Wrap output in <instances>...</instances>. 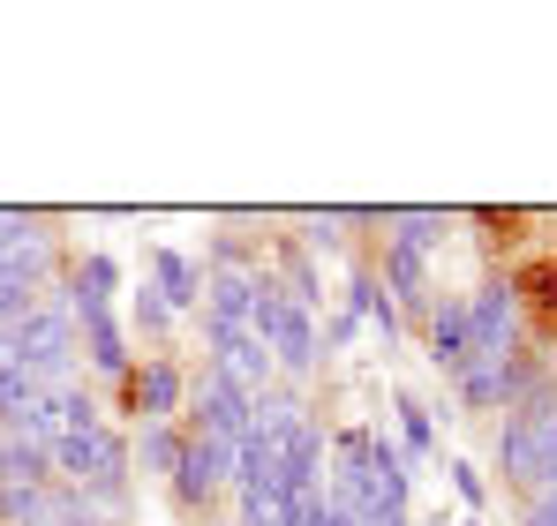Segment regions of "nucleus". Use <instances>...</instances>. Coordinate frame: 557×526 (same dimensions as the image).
Returning a JSON list of instances; mask_svg holds the SVG:
<instances>
[{
  "mask_svg": "<svg viewBox=\"0 0 557 526\" xmlns=\"http://www.w3.org/2000/svg\"><path fill=\"white\" fill-rule=\"evenodd\" d=\"M0 481H53V451L46 443H30L23 429H0Z\"/></svg>",
  "mask_w": 557,
  "mask_h": 526,
  "instance_id": "nucleus-8",
  "label": "nucleus"
},
{
  "mask_svg": "<svg viewBox=\"0 0 557 526\" xmlns=\"http://www.w3.org/2000/svg\"><path fill=\"white\" fill-rule=\"evenodd\" d=\"M249 331L272 347L278 368H309V361H317V324H309V309H301L294 293H278V286H264V293H257Z\"/></svg>",
  "mask_w": 557,
  "mask_h": 526,
  "instance_id": "nucleus-4",
  "label": "nucleus"
},
{
  "mask_svg": "<svg viewBox=\"0 0 557 526\" xmlns=\"http://www.w3.org/2000/svg\"><path fill=\"white\" fill-rule=\"evenodd\" d=\"M53 466L76 481V489H91L98 504H121L128 497V443L113 437L106 422L98 429H76V437L53 443Z\"/></svg>",
  "mask_w": 557,
  "mask_h": 526,
  "instance_id": "nucleus-1",
  "label": "nucleus"
},
{
  "mask_svg": "<svg viewBox=\"0 0 557 526\" xmlns=\"http://www.w3.org/2000/svg\"><path fill=\"white\" fill-rule=\"evenodd\" d=\"M30 309H38V286H30V278H8V271H0V339H8V331H15V324H23Z\"/></svg>",
  "mask_w": 557,
  "mask_h": 526,
  "instance_id": "nucleus-13",
  "label": "nucleus"
},
{
  "mask_svg": "<svg viewBox=\"0 0 557 526\" xmlns=\"http://www.w3.org/2000/svg\"><path fill=\"white\" fill-rule=\"evenodd\" d=\"M0 361H8V347H0Z\"/></svg>",
  "mask_w": 557,
  "mask_h": 526,
  "instance_id": "nucleus-19",
  "label": "nucleus"
},
{
  "mask_svg": "<svg viewBox=\"0 0 557 526\" xmlns=\"http://www.w3.org/2000/svg\"><path fill=\"white\" fill-rule=\"evenodd\" d=\"M144 459L166 466V474H182V437H174L166 422H151V429H144Z\"/></svg>",
  "mask_w": 557,
  "mask_h": 526,
  "instance_id": "nucleus-14",
  "label": "nucleus"
},
{
  "mask_svg": "<svg viewBox=\"0 0 557 526\" xmlns=\"http://www.w3.org/2000/svg\"><path fill=\"white\" fill-rule=\"evenodd\" d=\"M151 271H159V301L166 309H196V293H203V271L174 249H151Z\"/></svg>",
  "mask_w": 557,
  "mask_h": 526,
  "instance_id": "nucleus-9",
  "label": "nucleus"
},
{
  "mask_svg": "<svg viewBox=\"0 0 557 526\" xmlns=\"http://www.w3.org/2000/svg\"><path fill=\"white\" fill-rule=\"evenodd\" d=\"M399 429H407V443H414V451H422V443H430V414H422V406H414V399H407V406H399Z\"/></svg>",
  "mask_w": 557,
  "mask_h": 526,
  "instance_id": "nucleus-16",
  "label": "nucleus"
},
{
  "mask_svg": "<svg viewBox=\"0 0 557 526\" xmlns=\"http://www.w3.org/2000/svg\"><path fill=\"white\" fill-rule=\"evenodd\" d=\"M497 459H505V474H512V481L550 489V481H557V406H550V399L520 406V414L497 429Z\"/></svg>",
  "mask_w": 557,
  "mask_h": 526,
  "instance_id": "nucleus-2",
  "label": "nucleus"
},
{
  "mask_svg": "<svg viewBox=\"0 0 557 526\" xmlns=\"http://www.w3.org/2000/svg\"><path fill=\"white\" fill-rule=\"evenodd\" d=\"M430 339H437V368L453 376L467 353H474V339H467V301H437V316H430Z\"/></svg>",
  "mask_w": 557,
  "mask_h": 526,
  "instance_id": "nucleus-10",
  "label": "nucleus"
},
{
  "mask_svg": "<svg viewBox=\"0 0 557 526\" xmlns=\"http://www.w3.org/2000/svg\"><path fill=\"white\" fill-rule=\"evenodd\" d=\"M211 347H219V376H226V384H242L249 399L264 391V376H272V347H264L257 331H234V324H211Z\"/></svg>",
  "mask_w": 557,
  "mask_h": 526,
  "instance_id": "nucleus-6",
  "label": "nucleus"
},
{
  "mask_svg": "<svg viewBox=\"0 0 557 526\" xmlns=\"http://www.w3.org/2000/svg\"><path fill=\"white\" fill-rule=\"evenodd\" d=\"M136 399H144V414H151V422H166V414H174V399H182L174 361H151V368H144V384H136Z\"/></svg>",
  "mask_w": 557,
  "mask_h": 526,
  "instance_id": "nucleus-12",
  "label": "nucleus"
},
{
  "mask_svg": "<svg viewBox=\"0 0 557 526\" xmlns=\"http://www.w3.org/2000/svg\"><path fill=\"white\" fill-rule=\"evenodd\" d=\"M257 293H264V278H249V271H219V278H211V324H234V331H249V316H257Z\"/></svg>",
  "mask_w": 557,
  "mask_h": 526,
  "instance_id": "nucleus-7",
  "label": "nucleus"
},
{
  "mask_svg": "<svg viewBox=\"0 0 557 526\" xmlns=\"http://www.w3.org/2000/svg\"><path fill=\"white\" fill-rule=\"evenodd\" d=\"M38 391H53V384H38V376H23L15 361H0V429H15V422L38 406Z\"/></svg>",
  "mask_w": 557,
  "mask_h": 526,
  "instance_id": "nucleus-11",
  "label": "nucleus"
},
{
  "mask_svg": "<svg viewBox=\"0 0 557 526\" xmlns=\"http://www.w3.org/2000/svg\"><path fill=\"white\" fill-rule=\"evenodd\" d=\"M512 331H520V309H512V293H505V286H482V293L467 301V339H474V353L505 361V353H512Z\"/></svg>",
  "mask_w": 557,
  "mask_h": 526,
  "instance_id": "nucleus-5",
  "label": "nucleus"
},
{
  "mask_svg": "<svg viewBox=\"0 0 557 526\" xmlns=\"http://www.w3.org/2000/svg\"><path fill=\"white\" fill-rule=\"evenodd\" d=\"M136 324H144V331H159V324H166V301H159V286H144V293H136Z\"/></svg>",
  "mask_w": 557,
  "mask_h": 526,
  "instance_id": "nucleus-15",
  "label": "nucleus"
},
{
  "mask_svg": "<svg viewBox=\"0 0 557 526\" xmlns=\"http://www.w3.org/2000/svg\"><path fill=\"white\" fill-rule=\"evenodd\" d=\"M453 481H460L467 504H482V474H474V466H453Z\"/></svg>",
  "mask_w": 557,
  "mask_h": 526,
  "instance_id": "nucleus-18",
  "label": "nucleus"
},
{
  "mask_svg": "<svg viewBox=\"0 0 557 526\" xmlns=\"http://www.w3.org/2000/svg\"><path fill=\"white\" fill-rule=\"evenodd\" d=\"M8 361L23 368V376H38V384H53V376H69V361H76V331H69V309H53V301H38L8 339Z\"/></svg>",
  "mask_w": 557,
  "mask_h": 526,
  "instance_id": "nucleus-3",
  "label": "nucleus"
},
{
  "mask_svg": "<svg viewBox=\"0 0 557 526\" xmlns=\"http://www.w3.org/2000/svg\"><path fill=\"white\" fill-rule=\"evenodd\" d=\"M528 526H557V481H550V489H535V504H528Z\"/></svg>",
  "mask_w": 557,
  "mask_h": 526,
  "instance_id": "nucleus-17",
  "label": "nucleus"
}]
</instances>
